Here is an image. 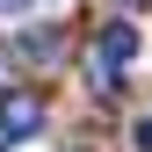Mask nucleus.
<instances>
[{
  "instance_id": "obj_1",
  "label": "nucleus",
  "mask_w": 152,
  "mask_h": 152,
  "mask_svg": "<svg viewBox=\"0 0 152 152\" xmlns=\"http://www.w3.org/2000/svg\"><path fill=\"white\" fill-rule=\"evenodd\" d=\"M138 58V29L130 22H109L102 36H94V51H87V80L94 87H116V72Z\"/></svg>"
},
{
  "instance_id": "obj_2",
  "label": "nucleus",
  "mask_w": 152,
  "mask_h": 152,
  "mask_svg": "<svg viewBox=\"0 0 152 152\" xmlns=\"http://www.w3.org/2000/svg\"><path fill=\"white\" fill-rule=\"evenodd\" d=\"M36 123H44V94L36 87H0V145L36 138Z\"/></svg>"
},
{
  "instance_id": "obj_3",
  "label": "nucleus",
  "mask_w": 152,
  "mask_h": 152,
  "mask_svg": "<svg viewBox=\"0 0 152 152\" xmlns=\"http://www.w3.org/2000/svg\"><path fill=\"white\" fill-rule=\"evenodd\" d=\"M58 51H65V36H58V29H29V36H22V58H36V65H51Z\"/></svg>"
},
{
  "instance_id": "obj_4",
  "label": "nucleus",
  "mask_w": 152,
  "mask_h": 152,
  "mask_svg": "<svg viewBox=\"0 0 152 152\" xmlns=\"http://www.w3.org/2000/svg\"><path fill=\"white\" fill-rule=\"evenodd\" d=\"M130 145H138V152H152V116H138V130H130Z\"/></svg>"
},
{
  "instance_id": "obj_5",
  "label": "nucleus",
  "mask_w": 152,
  "mask_h": 152,
  "mask_svg": "<svg viewBox=\"0 0 152 152\" xmlns=\"http://www.w3.org/2000/svg\"><path fill=\"white\" fill-rule=\"evenodd\" d=\"M15 7H29V0H0V15H15Z\"/></svg>"
},
{
  "instance_id": "obj_6",
  "label": "nucleus",
  "mask_w": 152,
  "mask_h": 152,
  "mask_svg": "<svg viewBox=\"0 0 152 152\" xmlns=\"http://www.w3.org/2000/svg\"><path fill=\"white\" fill-rule=\"evenodd\" d=\"M130 7H152V0H130Z\"/></svg>"
}]
</instances>
